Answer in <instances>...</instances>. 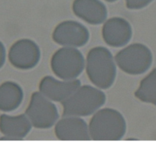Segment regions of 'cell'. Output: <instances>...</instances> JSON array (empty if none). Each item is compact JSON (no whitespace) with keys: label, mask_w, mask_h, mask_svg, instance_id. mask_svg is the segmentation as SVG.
Returning <instances> with one entry per match:
<instances>
[{"label":"cell","mask_w":156,"mask_h":149,"mask_svg":"<svg viewBox=\"0 0 156 149\" xmlns=\"http://www.w3.org/2000/svg\"><path fill=\"white\" fill-rule=\"evenodd\" d=\"M115 58L108 48L94 47L87 55L85 70L90 81L97 88L107 90L113 85L116 78Z\"/></svg>","instance_id":"cell-1"},{"label":"cell","mask_w":156,"mask_h":149,"mask_svg":"<svg viewBox=\"0 0 156 149\" xmlns=\"http://www.w3.org/2000/svg\"><path fill=\"white\" fill-rule=\"evenodd\" d=\"M88 127L90 139L94 141H119L127 130L122 114L112 108L97 110L93 114Z\"/></svg>","instance_id":"cell-2"},{"label":"cell","mask_w":156,"mask_h":149,"mask_svg":"<svg viewBox=\"0 0 156 149\" xmlns=\"http://www.w3.org/2000/svg\"><path fill=\"white\" fill-rule=\"evenodd\" d=\"M106 96L101 89L80 85L62 103L63 116H89L101 109Z\"/></svg>","instance_id":"cell-3"},{"label":"cell","mask_w":156,"mask_h":149,"mask_svg":"<svg viewBox=\"0 0 156 149\" xmlns=\"http://www.w3.org/2000/svg\"><path fill=\"white\" fill-rule=\"evenodd\" d=\"M115 64L124 73L140 75L149 70L153 62L152 52L142 43H133L121 49L114 57Z\"/></svg>","instance_id":"cell-4"},{"label":"cell","mask_w":156,"mask_h":149,"mask_svg":"<svg viewBox=\"0 0 156 149\" xmlns=\"http://www.w3.org/2000/svg\"><path fill=\"white\" fill-rule=\"evenodd\" d=\"M86 59L78 48L63 47L55 52L51 67L55 76L61 80H75L85 69Z\"/></svg>","instance_id":"cell-5"},{"label":"cell","mask_w":156,"mask_h":149,"mask_svg":"<svg viewBox=\"0 0 156 149\" xmlns=\"http://www.w3.org/2000/svg\"><path fill=\"white\" fill-rule=\"evenodd\" d=\"M25 114L31 122L32 127L38 129L53 127L59 119V112L54 102L40 91L32 93Z\"/></svg>","instance_id":"cell-6"},{"label":"cell","mask_w":156,"mask_h":149,"mask_svg":"<svg viewBox=\"0 0 156 149\" xmlns=\"http://www.w3.org/2000/svg\"><path fill=\"white\" fill-rule=\"evenodd\" d=\"M41 58V49L33 40L23 38L15 42L10 48L8 58L10 64L22 70L33 69Z\"/></svg>","instance_id":"cell-7"},{"label":"cell","mask_w":156,"mask_h":149,"mask_svg":"<svg viewBox=\"0 0 156 149\" xmlns=\"http://www.w3.org/2000/svg\"><path fill=\"white\" fill-rule=\"evenodd\" d=\"M90 31L85 25L73 20L64 21L58 24L52 33V39L62 47L81 48L88 43Z\"/></svg>","instance_id":"cell-8"},{"label":"cell","mask_w":156,"mask_h":149,"mask_svg":"<svg viewBox=\"0 0 156 149\" xmlns=\"http://www.w3.org/2000/svg\"><path fill=\"white\" fill-rule=\"evenodd\" d=\"M132 25L126 19L112 17L105 21L102 28V37L105 43L112 48H122L133 37Z\"/></svg>","instance_id":"cell-9"},{"label":"cell","mask_w":156,"mask_h":149,"mask_svg":"<svg viewBox=\"0 0 156 149\" xmlns=\"http://www.w3.org/2000/svg\"><path fill=\"white\" fill-rule=\"evenodd\" d=\"M81 85L80 80H58L46 76L39 83V91L53 102L63 103Z\"/></svg>","instance_id":"cell-10"},{"label":"cell","mask_w":156,"mask_h":149,"mask_svg":"<svg viewBox=\"0 0 156 149\" xmlns=\"http://www.w3.org/2000/svg\"><path fill=\"white\" fill-rule=\"evenodd\" d=\"M55 133L61 141H89L88 125L82 117L63 116L55 125Z\"/></svg>","instance_id":"cell-11"},{"label":"cell","mask_w":156,"mask_h":149,"mask_svg":"<svg viewBox=\"0 0 156 149\" xmlns=\"http://www.w3.org/2000/svg\"><path fill=\"white\" fill-rule=\"evenodd\" d=\"M72 9L79 19L93 25L104 23L108 16L106 5L100 0H74Z\"/></svg>","instance_id":"cell-12"},{"label":"cell","mask_w":156,"mask_h":149,"mask_svg":"<svg viewBox=\"0 0 156 149\" xmlns=\"http://www.w3.org/2000/svg\"><path fill=\"white\" fill-rule=\"evenodd\" d=\"M32 125L25 114L0 115V132L3 135L1 140H22L29 134Z\"/></svg>","instance_id":"cell-13"},{"label":"cell","mask_w":156,"mask_h":149,"mask_svg":"<svg viewBox=\"0 0 156 149\" xmlns=\"http://www.w3.org/2000/svg\"><path fill=\"white\" fill-rule=\"evenodd\" d=\"M23 99V89L19 83L6 81L0 85V111L12 112L21 106Z\"/></svg>","instance_id":"cell-14"},{"label":"cell","mask_w":156,"mask_h":149,"mask_svg":"<svg viewBox=\"0 0 156 149\" xmlns=\"http://www.w3.org/2000/svg\"><path fill=\"white\" fill-rule=\"evenodd\" d=\"M134 94L141 102L156 106V68L141 80Z\"/></svg>","instance_id":"cell-15"},{"label":"cell","mask_w":156,"mask_h":149,"mask_svg":"<svg viewBox=\"0 0 156 149\" xmlns=\"http://www.w3.org/2000/svg\"><path fill=\"white\" fill-rule=\"evenodd\" d=\"M126 5L129 9L139 10L149 5L153 0H125Z\"/></svg>","instance_id":"cell-16"},{"label":"cell","mask_w":156,"mask_h":149,"mask_svg":"<svg viewBox=\"0 0 156 149\" xmlns=\"http://www.w3.org/2000/svg\"><path fill=\"white\" fill-rule=\"evenodd\" d=\"M6 60V49L5 45L0 41V69L4 66Z\"/></svg>","instance_id":"cell-17"},{"label":"cell","mask_w":156,"mask_h":149,"mask_svg":"<svg viewBox=\"0 0 156 149\" xmlns=\"http://www.w3.org/2000/svg\"><path fill=\"white\" fill-rule=\"evenodd\" d=\"M106 1H107V2H115V1H117V0H106Z\"/></svg>","instance_id":"cell-18"}]
</instances>
